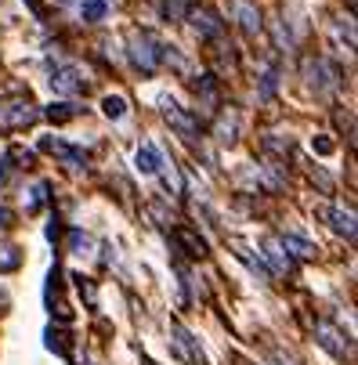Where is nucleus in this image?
Instances as JSON below:
<instances>
[{
	"label": "nucleus",
	"instance_id": "1",
	"mask_svg": "<svg viewBox=\"0 0 358 365\" xmlns=\"http://www.w3.org/2000/svg\"><path fill=\"white\" fill-rule=\"evenodd\" d=\"M304 80H308V87L315 94H329V91L341 87L344 73H341L336 62H329V58L319 55V58H304Z\"/></svg>",
	"mask_w": 358,
	"mask_h": 365
},
{
	"label": "nucleus",
	"instance_id": "2",
	"mask_svg": "<svg viewBox=\"0 0 358 365\" xmlns=\"http://www.w3.org/2000/svg\"><path fill=\"white\" fill-rule=\"evenodd\" d=\"M159 51H163V44L159 40L145 29V33H134L131 36V62L145 73V76H152L156 69H159Z\"/></svg>",
	"mask_w": 358,
	"mask_h": 365
},
{
	"label": "nucleus",
	"instance_id": "3",
	"mask_svg": "<svg viewBox=\"0 0 358 365\" xmlns=\"http://www.w3.org/2000/svg\"><path fill=\"white\" fill-rule=\"evenodd\" d=\"M163 116H166V123H171L181 138H188V141H196V138H199V116L185 113L174 98H163Z\"/></svg>",
	"mask_w": 358,
	"mask_h": 365
},
{
	"label": "nucleus",
	"instance_id": "4",
	"mask_svg": "<svg viewBox=\"0 0 358 365\" xmlns=\"http://www.w3.org/2000/svg\"><path fill=\"white\" fill-rule=\"evenodd\" d=\"M171 239L181 246V253L185 257H192V261H203V257L210 253V246H206V239L199 231H192V228H185V224H174L171 228Z\"/></svg>",
	"mask_w": 358,
	"mask_h": 365
},
{
	"label": "nucleus",
	"instance_id": "5",
	"mask_svg": "<svg viewBox=\"0 0 358 365\" xmlns=\"http://www.w3.org/2000/svg\"><path fill=\"white\" fill-rule=\"evenodd\" d=\"M315 340L322 343V348L329 351V355H336V358H344V355H351V340L333 326V322H319L315 326Z\"/></svg>",
	"mask_w": 358,
	"mask_h": 365
},
{
	"label": "nucleus",
	"instance_id": "6",
	"mask_svg": "<svg viewBox=\"0 0 358 365\" xmlns=\"http://www.w3.org/2000/svg\"><path fill=\"white\" fill-rule=\"evenodd\" d=\"M192 26L203 40H221L224 36V22H221V15L214 8H196L192 11Z\"/></svg>",
	"mask_w": 358,
	"mask_h": 365
},
{
	"label": "nucleus",
	"instance_id": "7",
	"mask_svg": "<svg viewBox=\"0 0 358 365\" xmlns=\"http://www.w3.org/2000/svg\"><path fill=\"white\" fill-rule=\"evenodd\" d=\"M231 18L239 22V29L246 33V36H257L261 33V11H257V4H250V0H231Z\"/></svg>",
	"mask_w": 358,
	"mask_h": 365
},
{
	"label": "nucleus",
	"instance_id": "8",
	"mask_svg": "<svg viewBox=\"0 0 358 365\" xmlns=\"http://www.w3.org/2000/svg\"><path fill=\"white\" fill-rule=\"evenodd\" d=\"M51 87H55V94H80V91H87V83L80 80V73L73 66H62L51 73Z\"/></svg>",
	"mask_w": 358,
	"mask_h": 365
},
{
	"label": "nucleus",
	"instance_id": "9",
	"mask_svg": "<svg viewBox=\"0 0 358 365\" xmlns=\"http://www.w3.org/2000/svg\"><path fill=\"white\" fill-rule=\"evenodd\" d=\"M322 221H329L333 231H341L348 243H355V213L341 206H322Z\"/></svg>",
	"mask_w": 358,
	"mask_h": 365
},
{
	"label": "nucleus",
	"instance_id": "10",
	"mask_svg": "<svg viewBox=\"0 0 358 365\" xmlns=\"http://www.w3.org/2000/svg\"><path fill=\"white\" fill-rule=\"evenodd\" d=\"M174 348L188 358V362H192V365H206V358H203V351L196 348V340H192V333H188L185 326H181V322H174Z\"/></svg>",
	"mask_w": 358,
	"mask_h": 365
},
{
	"label": "nucleus",
	"instance_id": "11",
	"mask_svg": "<svg viewBox=\"0 0 358 365\" xmlns=\"http://www.w3.org/2000/svg\"><path fill=\"white\" fill-rule=\"evenodd\" d=\"M264 257H268V264H271V275H293V261H289V253L279 246V239L264 243Z\"/></svg>",
	"mask_w": 358,
	"mask_h": 365
},
{
	"label": "nucleus",
	"instance_id": "12",
	"mask_svg": "<svg viewBox=\"0 0 358 365\" xmlns=\"http://www.w3.org/2000/svg\"><path fill=\"white\" fill-rule=\"evenodd\" d=\"M196 98H199V105H203V109L206 113H214L217 109V76H199L196 80Z\"/></svg>",
	"mask_w": 358,
	"mask_h": 365
},
{
	"label": "nucleus",
	"instance_id": "13",
	"mask_svg": "<svg viewBox=\"0 0 358 365\" xmlns=\"http://www.w3.org/2000/svg\"><path fill=\"white\" fill-rule=\"evenodd\" d=\"M40 148H44V152H58V156L66 159V163H69L73 170L87 166V156H83L80 148H69V145H62V141H44V145H40Z\"/></svg>",
	"mask_w": 358,
	"mask_h": 365
},
{
	"label": "nucleus",
	"instance_id": "14",
	"mask_svg": "<svg viewBox=\"0 0 358 365\" xmlns=\"http://www.w3.org/2000/svg\"><path fill=\"white\" fill-rule=\"evenodd\" d=\"M214 134H217V141H224V145L236 141V138H239V120H236V113H221L217 123H214Z\"/></svg>",
	"mask_w": 358,
	"mask_h": 365
},
{
	"label": "nucleus",
	"instance_id": "15",
	"mask_svg": "<svg viewBox=\"0 0 358 365\" xmlns=\"http://www.w3.org/2000/svg\"><path fill=\"white\" fill-rule=\"evenodd\" d=\"M279 246H282L286 253H293L297 261H311V257L319 253V250H315L308 239H297V235H282V239H279Z\"/></svg>",
	"mask_w": 358,
	"mask_h": 365
},
{
	"label": "nucleus",
	"instance_id": "16",
	"mask_svg": "<svg viewBox=\"0 0 358 365\" xmlns=\"http://www.w3.org/2000/svg\"><path fill=\"white\" fill-rule=\"evenodd\" d=\"M159 166H163V159H159V152L152 145H141L138 148V170L141 174H159Z\"/></svg>",
	"mask_w": 358,
	"mask_h": 365
},
{
	"label": "nucleus",
	"instance_id": "17",
	"mask_svg": "<svg viewBox=\"0 0 358 365\" xmlns=\"http://www.w3.org/2000/svg\"><path fill=\"white\" fill-rule=\"evenodd\" d=\"M76 113H80V109H76L73 101H55V105H48V113H44V116H48L51 123H66V120H73Z\"/></svg>",
	"mask_w": 358,
	"mask_h": 365
},
{
	"label": "nucleus",
	"instance_id": "18",
	"mask_svg": "<svg viewBox=\"0 0 358 365\" xmlns=\"http://www.w3.org/2000/svg\"><path fill=\"white\" fill-rule=\"evenodd\" d=\"M159 15L166 18V22H181V18L188 15L185 0H159Z\"/></svg>",
	"mask_w": 358,
	"mask_h": 365
},
{
	"label": "nucleus",
	"instance_id": "19",
	"mask_svg": "<svg viewBox=\"0 0 358 365\" xmlns=\"http://www.w3.org/2000/svg\"><path fill=\"white\" fill-rule=\"evenodd\" d=\"M101 109H105V116H109V120H123V116H127V101H123L120 94H109V98L101 101Z\"/></svg>",
	"mask_w": 358,
	"mask_h": 365
},
{
	"label": "nucleus",
	"instance_id": "20",
	"mask_svg": "<svg viewBox=\"0 0 358 365\" xmlns=\"http://www.w3.org/2000/svg\"><path fill=\"white\" fill-rule=\"evenodd\" d=\"M83 18H87V22H98V18H105L109 15V4H105V0H83Z\"/></svg>",
	"mask_w": 358,
	"mask_h": 365
},
{
	"label": "nucleus",
	"instance_id": "21",
	"mask_svg": "<svg viewBox=\"0 0 358 365\" xmlns=\"http://www.w3.org/2000/svg\"><path fill=\"white\" fill-rule=\"evenodd\" d=\"M8 120H11V127H29V123L36 120V113H33V105L26 101V105H15Z\"/></svg>",
	"mask_w": 358,
	"mask_h": 365
},
{
	"label": "nucleus",
	"instance_id": "22",
	"mask_svg": "<svg viewBox=\"0 0 358 365\" xmlns=\"http://www.w3.org/2000/svg\"><path fill=\"white\" fill-rule=\"evenodd\" d=\"M275 87H279V69L271 66V69H264V76H261V98H271V94H275Z\"/></svg>",
	"mask_w": 358,
	"mask_h": 365
},
{
	"label": "nucleus",
	"instance_id": "23",
	"mask_svg": "<svg viewBox=\"0 0 358 365\" xmlns=\"http://www.w3.org/2000/svg\"><path fill=\"white\" fill-rule=\"evenodd\" d=\"M336 36H344L348 40V51H355V26H351V18H341V22H336Z\"/></svg>",
	"mask_w": 358,
	"mask_h": 365
},
{
	"label": "nucleus",
	"instance_id": "24",
	"mask_svg": "<svg viewBox=\"0 0 358 365\" xmlns=\"http://www.w3.org/2000/svg\"><path fill=\"white\" fill-rule=\"evenodd\" d=\"M48 348H51V351H58V355H66V351H69L66 333H55V329H48Z\"/></svg>",
	"mask_w": 358,
	"mask_h": 365
},
{
	"label": "nucleus",
	"instance_id": "25",
	"mask_svg": "<svg viewBox=\"0 0 358 365\" xmlns=\"http://www.w3.org/2000/svg\"><path fill=\"white\" fill-rule=\"evenodd\" d=\"M315 152H319V156H329V152H333V141H329V138H319V141H315Z\"/></svg>",
	"mask_w": 358,
	"mask_h": 365
},
{
	"label": "nucleus",
	"instance_id": "26",
	"mask_svg": "<svg viewBox=\"0 0 358 365\" xmlns=\"http://www.w3.org/2000/svg\"><path fill=\"white\" fill-rule=\"evenodd\" d=\"M0 224H11V213H8L4 206H0Z\"/></svg>",
	"mask_w": 358,
	"mask_h": 365
},
{
	"label": "nucleus",
	"instance_id": "27",
	"mask_svg": "<svg viewBox=\"0 0 358 365\" xmlns=\"http://www.w3.org/2000/svg\"><path fill=\"white\" fill-rule=\"evenodd\" d=\"M149 365H152V362H149Z\"/></svg>",
	"mask_w": 358,
	"mask_h": 365
}]
</instances>
